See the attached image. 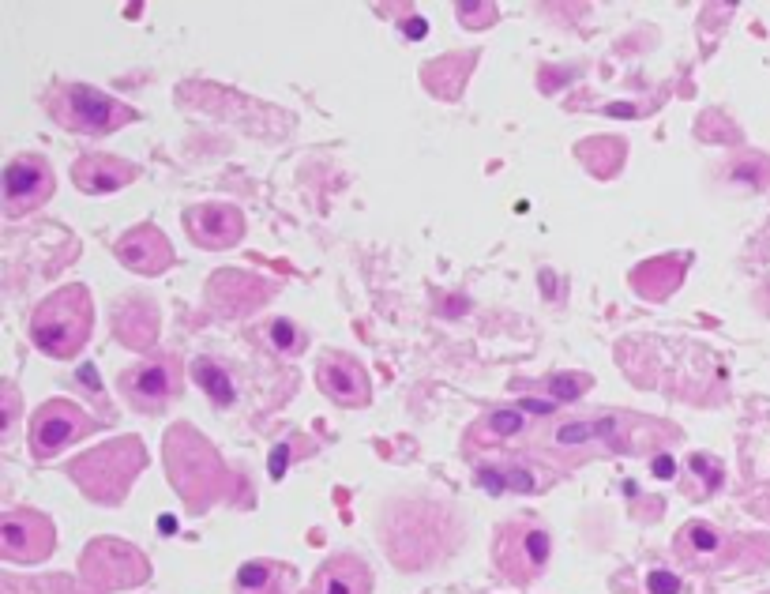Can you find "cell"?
<instances>
[{
  "label": "cell",
  "mask_w": 770,
  "mask_h": 594,
  "mask_svg": "<svg viewBox=\"0 0 770 594\" xmlns=\"http://www.w3.org/2000/svg\"><path fill=\"white\" fill-rule=\"evenodd\" d=\"M79 568L91 587L98 591H121V587H139L143 579L151 576V564L139 553L136 546L128 542H117V538H98L91 546L83 549L79 557Z\"/></svg>",
  "instance_id": "8"
},
{
  "label": "cell",
  "mask_w": 770,
  "mask_h": 594,
  "mask_svg": "<svg viewBox=\"0 0 770 594\" xmlns=\"http://www.w3.org/2000/svg\"><path fill=\"white\" fill-rule=\"evenodd\" d=\"M27 331H31L34 346H38L46 358H57V361L76 358L94 331L91 290H87L83 282H72V286L53 290L31 313Z\"/></svg>",
  "instance_id": "3"
},
{
  "label": "cell",
  "mask_w": 770,
  "mask_h": 594,
  "mask_svg": "<svg viewBox=\"0 0 770 594\" xmlns=\"http://www.w3.org/2000/svg\"><path fill=\"white\" fill-rule=\"evenodd\" d=\"M117 384H121L124 403L139 410V414H162V410L181 399V388H185L181 361L173 358V354H154V358L128 365L117 376Z\"/></svg>",
  "instance_id": "6"
},
{
  "label": "cell",
  "mask_w": 770,
  "mask_h": 594,
  "mask_svg": "<svg viewBox=\"0 0 770 594\" xmlns=\"http://www.w3.org/2000/svg\"><path fill=\"white\" fill-rule=\"evenodd\" d=\"M143 467H147V452H143L139 437H121L102 444V448H94V452H83L79 459H72V463H68V474H72V482H76L91 501L121 504Z\"/></svg>",
  "instance_id": "4"
},
{
  "label": "cell",
  "mask_w": 770,
  "mask_h": 594,
  "mask_svg": "<svg viewBox=\"0 0 770 594\" xmlns=\"http://www.w3.org/2000/svg\"><path fill=\"white\" fill-rule=\"evenodd\" d=\"M188 237L200 249H233L245 237V215L233 204H196L185 211Z\"/></svg>",
  "instance_id": "13"
},
{
  "label": "cell",
  "mask_w": 770,
  "mask_h": 594,
  "mask_svg": "<svg viewBox=\"0 0 770 594\" xmlns=\"http://www.w3.org/2000/svg\"><path fill=\"white\" fill-rule=\"evenodd\" d=\"M192 376L200 380V388L207 391V399L215 407H230L233 399H237V384H233V376L226 373V365L218 358H196Z\"/></svg>",
  "instance_id": "21"
},
{
  "label": "cell",
  "mask_w": 770,
  "mask_h": 594,
  "mask_svg": "<svg viewBox=\"0 0 770 594\" xmlns=\"http://www.w3.org/2000/svg\"><path fill=\"white\" fill-rule=\"evenodd\" d=\"M57 546L53 519L31 508H12L0 516V557L12 564H38L46 561Z\"/></svg>",
  "instance_id": "11"
},
{
  "label": "cell",
  "mask_w": 770,
  "mask_h": 594,
  "mask_svg": "<svg viewBox=\"0 0 770 594\" xmlns=\"http://www.w3.org/2000/svg\"><path fill=\"white\" fill-rule=\"evenodd\" d=\"M53 188H57V173L42 155L12 158L4 170V215L23 219L38 207H46L53 200Z\"/></svg>",
  "instance_id": "10"
},
{
  "label": "cell",
  "mask_w": 770,
  "mask_h": 594,
  "mask_svg": "<svg viewBox=\"0 0 770 594\" xmlns=\"http://www.w3.org/2000/svg\"><path fill=\"white\" fill-rule=\"evenodd\" d=\"M677 437V425L647 418V414H632V410H609V414L556 422L545 433V448L560 459L583 463L594 455H647Z\"/></svg>",
  "instance_id": "1"
},
{
  "label": "cell",
  "mask_w": 770,
  "mask_h": 594,
  "mask_svg": "<svg viewBox=\"0 0 770 594\" xmlns=\"http://www.w3.org/2000/svg\"><path fill=\"white\" fill-rule=\"evenodd\" d=\"M684 267H688L684 256H658V260H647V264L632 275V286L643 297H650V301H665V297L684 282Z\"/></svg>",
  "instance_id": "20"
},
{
  "label": "cell",
  "mask_w": 770,
  "mask_h": 594,
  "mask_svg": "<svg viewBox=\"0 0 770 594\" xmlns=\"http://www.w3.org/2000/svg\"><path fill=\"white\" fill-rule=\"evenodd\" d=\"M4 594H83V591H79L72 579L49 576V579H38V583H19V579H4Z\"/></svg>",
  "instance_id": "24"
},
{
  "label": "cell",
  "mask_w": 770,
  "mask_h": 594,
  "mask_svg": "<svg viewBox=\"0 0 770 594\" xmlns=\"http://www.w3.org/2000/svg\"><path fill=\"white\" fill-rule=\"evenodd\" d=\"M316 380H320V391H324L331 403H339L346 410H357V407H369L372 399V384H369V373H365V365L350 354H342V350H331L320 358L316 365Z\"/></svg>",
  "instance_id": "12"
},
{
  "label": "cell",
  "mask_w": 770,
  "mask_h": 594,
  "mask_svg": "<svg viewBox=\"0 0 770 594\" xmlns=\"http://www.w3.org/2000/svg\"><path fill=\"white\" fill-rule=\"evenodd\" d=\"M46 113L53 125L79 136H109L136 121V110L128 102L83 83H53L46 91Z\"/></svg>",
  "instance_id": "5"
},
{
  "label": "cell",
  "mask_w": 770,
  "mask_h": 594,
  "mask_svg": "<svg viewBox=\"0 0 770 594\" xmlns=\"http://www.w3.org/2000/svg\"><path fill=\"white\" fill-rule=\"evenodd\" d=\"M139 177V166L128 158L117 155H83L72 166V181L79 192L87 196H109V192H121Z\"/></svg>",
  "instance_id": "15"
},
{
  "label": "cell",
  "mask_w": 770,
  "mask_h": 594,
  "mask_svg": "<svg viewBox=\"0 0 770 594\" xmlns=\"http://www.w3.org/2000/svg\"><path fill=\"white\" fill-rule=\"evenodd\" d=\"M549 531L534 519H511L496 534V564L511 583H534L549 568Z\"/></svg>",
  "instance_id": "7"
},
{
  "label": "cell",
  "mask_w": 770,
  "mask_h": 594,
  "mask_svg": "<svg viewBox=\"0 0 770 594\" xmlns=\"http://www.w3.org/2000/svg\"><path fill=\"white\" fill-rule=\"evenodd\" d=\"M677 557L684 564H692V568H718L725 561V549H729V538H725L718 527H710L703 519H692V523H684L677 531Z\"/></svg>",
  "instance_id": "16"
},
{
  "label": "cell",
  "mask_w": 770,
  "mask_h": 594,
  "mask_svg": "<svg viewBox=\"0 0 770 594\" xmlns=\"http://www.w3.org/2000/svg\"><path fill=\"white\" fill-rule=\"evenodd\" d=\"M564 380H568V376H553V380H549V391H556L560 399H575V395H583V391L590 388V376L586 373H579L571 384H564Z\"/></svg>",
  "instance_id": "26"
},
{
  "label": "cell",
  "mask_w": 770,
  "mask_h": 594,
  "mask_svg": "<svg viewBox=\"0 0 770 594\" xmlns=\"http://www.w3.org/2000/svg\"><path fill=\"white\" fill-rule=\"evenodd\" d=\"M680 583L673 572H650V594H680Z\"/></svg>",
  "instance_id": "27"
},
{
  "label": "cell",
  "mask_w": 770,
  "mask_h": 594,
  "mask_svg": "<svg viewBox=\"0 0 770 594\" xmlns=\"http://www.w3.org/2000/svg\"><path fill=\"white\" fill-rule=\"evenodd\" d=\"M166 470H170L173 489L188 501L192 512H203L230 493V470L215 452V444L203 437L196 425H173L162 444Z\"/></svg>",
  "instance_id": "2"
},
{
  "label": "cell",
  "mask_w": 770,
  "mask_h": 594,
  "mask_svg": "<svg viewBox=\"0 0 770 594\" xmlns=\"http://www.w3.org/2000/svg\"><path fill=\"white\" fill-rule=\"evenodd\" d=\"M117 260L136 275H162L173 264V245L170 237L158 226H136L117 241Z\"/></svg>",
  "instance_id": "14"
},
{
  "label": "cell",
  "mask_w": 770,
  "mask_h": 594,
  "mask_svg": "<svg viewBox=\"0 0 770 594\" xmlns=\"http://www.w3.org/2000/svg\"><path fill=\"white\" fill-rule=\"evenodd\" d=\"M692 478H699V485H695V497H710V493H714L725 478L722 463L707 452L692 455V459H688V482H692Z\"/></svg>",
  "instance_id": "23"
},
{
  "label": "cell",
  "mask_w": 770,
  "mask_h": 594,
  "mask_svg": "<svg viewBox=\"0 0 770 594\" xmlns=\"http://www.w3.org/2000/svg\"><path fill=\"white\" fill-rule=\"evenodd\" d=\"M256 335H260L263 343L271 346L275 354H301V350H305V331L297 328L293 320H286V316H282V320H271V324H263Z\"/></svg>",
  "instance_id": "22"
},
{
  "label": "cell",
  "mask_w": 770,
  "mask_h": 594,
  "mask_svg": "<svg viewBox=\"0 0 770 594\" xmlns=\"http://www.w3.org/2000/svg\"><path fill=\"white\" fill-rule=\"evenodd\" d=\"M526 429H530V418H526V407H493L485 418L470 425V448H496V444H508V440L523 437Z\"/></svg>",
  "instance_id": "18"
},
{
  "label": "cell",
  "mask_w": 770,
  "mask_h": 594,
  "mask_svg": "<svg viewBox=\"0 0 770 594\" xmlns=\"http://www.w3.org/2000/svg\"><path fill=\"white\" fill-rule=\"evenodd\" d=\"M94 429L91 414L68 399H49L38 407L31 422V452L34 459H53L64 448H72L76 440H83Z\"/></svg>",
  "instance_id": "9"
},
{
  "label": "cell",
  "mask_w": 770,
  "mask_h": 594,
  "mask_svg": "<svg viewBox=\"0 0 770 594\" xmlns=\"http://www.w3.org/2000/svg\"><path fill=\"white\" fill-rule=\"evenodd\" d=\"M312 594H372V572L369 564L354 557V553H342L316 572L312 579Z\"/></svg>",
  "instance_id": "17"
},
{
  "label": "cell",
  "mask_w": 770,
  "mask_h": 594,
  "mask_svg": "<svg viewBox=\"0 0 770 594\" xmlns=\"http://www.w3.org/2000/svg\"><path fill=\"white\" fill-rule=\"evenodd\" d=\"M237 594H297V572L282 561H248L233 579Z\"/></svg>",
  "instance_id": "19"
},
{
  "label": "cell",
  "mask_w": 770,
  "mask_h": 594,
  "mask_svg": "<svg viewBox=\"0 0 770 594\" xmlns=\"http://www.w3.org/2000/svg\"><path fill=\"white\" fill-rule=\"evenodd\" d=\"M4 399H8V407H4V437H12V425H16V414H19L16 388H12V384L4 388Z\"/></svg>",
  "instance_id": "28"
},
{
  "label": "cell",
  "mask_w": 770,
  "mask_h": 594,
  "mask_svg": "<svg viewBox=\"0 0 770 594\" xmlns=\"http://www.w3.org/2000/svg\"><path fill=\"white\" fill-rule=\"evenodd\" d=\"M459 16L466 27H489L496 19V8L493 4H459Z\"/></svg>",
  "instance_id": "25"
}]
</instances>
